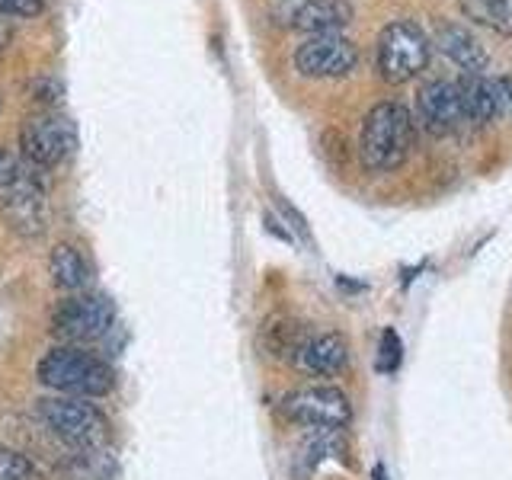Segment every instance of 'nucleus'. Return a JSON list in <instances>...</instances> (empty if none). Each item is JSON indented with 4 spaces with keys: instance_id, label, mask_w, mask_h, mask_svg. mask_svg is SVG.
<instances>
[{
    "instance_id": "obj_1",
    "label": "nucleus",
    "mask_w": 512,
    "mask_h": 480,
    "mask_svg": "<svg viewBox=\"0 0 512 480\" xmlns=\"http://www.w3.org/2000/svg\"><path fill=\"white\" fill-rule=\"evenodd\" d=\"M36 378L42 388L80 400L106 397L116 388V372H112V365L106 359H100L90 349L68 346V343L45 352L36 365Z\"/></svg>"
},
{
    "instance_id": "obj_2",
    "label": "nucleus",
    "mask_w": 512,
    "mask_h": 480,
    "mask_svg": "<svg viewBox=\"0 0 512 480\" xmlns=\"http://www.w3.org/2000/svg\"><path fill=\"white\" fill-rule=\"evenodd\" d=\"M413 148V116L400 103H378L362 122L359 154L362 164L375 173L397 170Z\"/></svg>"
},
{
    "instance_id": "obj_3",
    "label": "nucleus",
    "mask_w": 512,
    "mask_h": 480,
    "mask_svg": "<svg viewBox=\"0 0 512 480\" xmlns=\"http://www.w3.org/2000/svg\"><path fill=\"white\" fill-rule=\"evenodd\" d=\"M36 416L61 445L74 448V452H84V448H106L109 436H112L106 413L96 407L93 400L61 397V394L42 397V400H36Z\"/></svg>"
},
{
    "instance_id": "obj_4",
    "label": "nucleus",
    "mask_w": 512,
    "mask_h": 480,
    "mask_svg": "<svg viewBox=\"0 0 512 480\" xmlns=\"http://www.w3.org/2000/svg\"><path fill=\"white\" fill-rule=\"evenodd\" d=\"M48 324H52V336L58 343L80 346V343L100 340V336L112 330V324H116V308H112V301L106 295L77 292L55 304Z\"/></svg>"
},
{
    "instance_id": "obj_5",
    "label": "nucleus",
    "mask_w": 512,
    "mask_h": 480,
    "mask_svg": "<svg viewBox=\"0 0 512 480\" xmlns=\"http://www.w3.org/2000/svg\"><path fill=\"white\" fill-rule=\"evenodd\" d=\"M77 148V132L74 122L61 112H36L29 116L20 128V151L32 167L39 170H52L64 164Z\"/></svg>"
},
{
    "instance_id": "obj_6",
    "label": "nucleus",
    "mask_w": 512,
    "mask_h": 480,
    "mask_svg": "<svg viewBox=\"0 0 512 480\" xmlns=\"http://www.w3.org/2000/svg\"><path fill=\"white\" fill-rule=\"evenodd\" d=\"M429 64V39L416 23H391L378 39V74L388 84H404Z\"/></svg>"
},
{
    "instance_id": "obj_7",
    "label": "nucleus",
    "mask_w": 512,
    "mask_h": 480,
    "mask_svg": "<svg viewBox=\"0 0 512 480\" xmlns=\"http://www.w3.org/2000/svg\"><path fill=\"white\" fill-rule=\"evenodd\" d=\"M282 413L308 429H346L352 423L349 397L333 384H308L282 397Z\"/></svg>"
},
{
    "instance_id": "obj_8",
    "label": "nucleus",
    "mask_w": 512,
    "mask_h": 480,
    "mask_svg": "<svg viewBox=\"0 0 512 480\" xmlns=\"http://www.w3.org/2000/svg\"><path fill=\"white\" fill-rule=\"evenodd\" d=\"M0 215L20 237H42L48 228V199L39 180L20 170L10 186L0 189Z\"/></svg>"
},
{
    "instance_id": "obj_9",
    "label": "nucleus",
    "mask_w": 512,
    "mask_h": 480,
    "mask_svg": "<svg viewBox=\"0 0 512 480\" xmlns=\"http://www.w3.org/2000/svg\"><path fill=\"white\" fill-rule=\"evenodd\" d=\"M356 45L343 39L340 32L330 36H311L304 45H298L295 52V68L304 77H346L356 68Z\"/></svg>"
},
{
    "instance_id": "obj_10",
    "label": "nucleus",
    "mask_w": 512,
    "mask_h": 480,
    "mask_svg": "<svg viewBox=\"0 0 512 480\" xmlns=\"http://www.w3.org/2000/svg\"><path fill=\"white\" fill-rule=\"evenodd\" d=\"M416 109H420V119L432 135H448L455 132L464 119V106H461V93L455 80H432L416 96Z\"/></svg>"
},
{
    "instance_id": "obj_11",
    "label": "nucleus",
    "mask_w": 512,
    "mask_h": 480,
    "mask_svg": "<svg viewBox=\"0 0 512 480\" xmlns=\"http://www.w3.org/2000/svg\"><path fill=\"white\" fill-rule=\"evenodd\" d=\"M292 362L308 375L333 378L349 365V343L340 333H317V336H308V340H304V346L295 352Z\"/></svg>"
},
{
    "instance_id": "obj_12",
    "label": "nucleus",
    "mask_w": 512,
    "mask_h": 480,
    "mask_svg": "<svg viewBox=\"0 0 512 480\" xmlns=\"http://www.w3.org/2000/svg\"><path fill=\"white\" fill-rule=\"evenodd\" d=\"M458 93H461L464 119H471V122H480V125L493 122L506 109L500 80H493L487 74H461Z\"/></svg>"
},
{
    "instance_id": "obj_13",
    "label": "nucleus",
    "mask_w": 512,
    "mask_h": 480,
    "mask_svg": "<svg viewBox=\"0 0 512 480\" xmlns=\"http://www.w3.org/2000/svg\"><path fill=\"white\" fill-rule=\"evenodd\" d=\"M292 26L311 36H330L340 32L352 20V7L346 0H298V7L288 13Z\"/></svg>"
},
{
    "instance_id": "obj_14",
    "label": "nucleus",
    "mask_w": 512,
    "mask_h": 480,
    "mask_svg": "<svg viewBox=\"0 0 512 480\" xmlns=\"http://www.w3.org/2000/svg\"><path fill=\"white\" fill-rule=\"evenodd\" d=\"M436 45L445 58H452L464 74H484L487 71V52L484 45H480L468 29L464 26H442L439 36H436Z\"/></svg>"
},
{
    "instance_id": "obj_15",
    "label": "nucleus",
    "mask_w": 512,
    "mask_h": 480,
    "mask_svg": "<svg viewBox=\"0 0 512 480\" xmlns=\"http://www.w3.org/2000/svg\"><path fill=\"white\" fill-rule=\"evenodd\" d=\"M48 272H52V282L68 295L84 292V288L90 285L87 256L80 253L77 247H71V244H58L52 250V256H48Z\"/></svg>"
},
{
    "instance_id": "obj_16",
    "label": "nucleus",
    "mask_w": 512,
    "mask_h": 480,
    "mask_svg": "<svg viewBox=\"0 0 512 480\" xmlns=\"http://www.w3.org/2000/svg\"><path fill=\"white\" fill-rule=\"evenodd\" d=\"M116 474V458L109 455V448H84V452L68 455L61 464V480H112Z\"/></svg>"
},
{
    "instance_id": "obj_17",
    "label": "nucleus",
    "mask_w": 512,
    "mask_h": 480,
    "mask_svg": "<svg viewBox=\"0 0 512 480\" xmlns=\"http://www.w3.org/2000/svg\"><path fill=\"white\" fill-rule=\"evenodd\" d=\"M461 7L471 20L512 36V0H461Z\"/></svg>"
},
{
    "instance_id": "obj_18",
    "label": "nucleus",
    "mask_w": 512,
    "mask_h": 480,
    "mask_svg": "<svg viewBox=\"0 0 512 480\" xmlns=\"http://www.w3.org/2000/svg\"><path fill=\"white\" fill-rule=\"evenodd\" d=\"M266 333H269V352H272V356H288V359H295V352L311 336L301 324H269Z\"/></svg>"
},
{
    "instance_id": "obj_19",
    "label": "nucleus",
    "mask_w": 512,
    "mask_h": 480,
    "mask_svg": "<svg viewBox=\"0 0 512 480\" xmlns=\"http://www.w3.org/2000/svg\"><path fill=\"white\" fill-rule=\"evenodd\" d=\"M0 480H42L36 464H32L23 452L0 445Z\"/></svg>"
},
{
    "instance_id": "obj_20",
    "label": "nucleus",
    "mask_w": 512,
    "mask_h": 480,
    "mask_svg": "<svg viewBox=\"0 0 512 480\" xmlns=\"http://www.w3.org/2000/svg\"><path fill=\"white\" fill-rule=\"evenodd\" d=\"M400 352H404V346H400V336L388 327L381 333V346H378V372H397L400 365Z\"/></svg>"
},
{
    "instance_id": "obj_21",
    "label": "nucleus",
    "mask_w": 512,
    "mask_h": 480,
    "mask_svg": "<svg viewBox=\"0 0 512 480\" xmlns=\"http://www.w3.org/2000/svg\"><path fill=\"white\" fill-rule=\"evenodd\" d=\"M45 10V0H0V13L13 16H36Z\"/></svg>"
},
{
    "instance_id": "obj_22",
    "label": "nucleus",
    "mask_w": 512,
    "mask_h": 480,
    "mask_svg": "<svg viewBox=\"0 0 512 480\" xmlns=\"http://www.w3.org/2000/svg\"><path fill=\"white\" fill-rule=\"evenodd\" d=\"M16 176H20V164H16V157L7 148H0V189L10 186Z\"/></svg>"
},
{
    "instance_id": "obj_23",
    "label": "nucleus",
    "mask_w": 512,
    "mask_h": 480,
    "mask_svg": "<svg viewBox=\"0 0 512 480\" xmlns=\"http://www.w3.org/2000/svg\"><path fill=\"white\" fill-rule=\"evenodd\" d=\"M500 87H503V103H506V109L512 112V80L503 77V80H500Z\"/></svg>"
},
{
    "instance_id": "obj_24",
    "label": "nucleus",
    "mask_w": 512,
    "mask_h": 480,
    "mask_svg": "<svg viewBox=\"0 0 512 480\" xmlns=\"http://www.w3.org/2000/svg\"><path fill=\"white\" fill-rule=\"evenodd\" d=\"M0 106H4V100H0Z\"/></svg>"
}]
</instances>
